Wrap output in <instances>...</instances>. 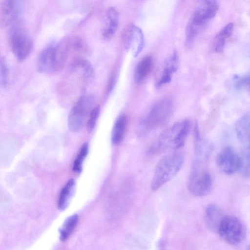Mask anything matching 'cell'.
<instances>
[{
    "label": "cell",
    "mask_w": 250,
    "mask_h": 250,
    "mask_svg": "<svg viewBox=\"0 0 250 250\" xmlns=\"http://www.w3.org/2000/svg\"><path fill=\"white\" fill-rule=\"evenodd\" d=\"M219 9L217 1H202L191 16L186 27V42L190 46L196 37L216 15Z\"/></svg>",
    "instance_id": "6da1fadb"
},
{
    "label": "cell",
    "mask_w": 250,
    "mask_h": 250,
    "mask_svg": "<svg viewBox=\"0 0 250 250\" xmlns=\"http://www.w3.org/2000/svg\"><path fill=\"white\" fill-rule=\"evenodd\" d=\"M183 153L174 151L164 156L156 165L151 181V188L156 191L179 172L184 163Z\"/></svg>",
    "instance_id": "7a4b0ae2"
},
{
    "label": "cell",
    "mask_w": 250,
    "mask_h": 250,
    "mask_svg": "<svg viewBox=\"0 0 250 250\" xmlns=\"http://www.w3.org/2000/svg\"><path fill=\"white\" fill-rule=\"evenodd\" d=\"M191 128V122L184 120L175 123L160 135L158 148L162 150H176L183 147Z\"/></svg>",
    "instance_id": "3957f363"
},
{
    "label": "cell",
    "mask_w": 250,
    "mask_h": 250,
    "mask_svg": "<svg viewBox=\"0 0 250 250\" xmlns=\"http://www.w3.org/2000/svg\"><path fill=\"white\" fill-rule=\"evenodd\" d=\"M173 103L169 98L156 103L141 123L142 133H147L163 126L170 119L173 111Z\"/></svg>",
    "instance_id": "277c9868"
},
{
    "label": "cell",
    "mask_w": 250,
    "mask_h": 250,
    "mask_svg": "<svg viewBox=\"0 0 250 250\" xmlns=\"http://www.w3.org/2000/svg\"><path fill=\"white\" fill-rule=\"evenodd\" d=\"M206 163L195 160L188 180V190L196 196H206L213 188L212 178L206 167Z\"/></svg>",
    "instance_id": "5b68a950"
},
{
    "label": "cell",
    "mask_w": 250,
    "mask_h": 250,
    "mask_svg": "<svg viewBox=\"0 0 250 250\" xmlns=\"http://www.w3.org/2000/svg\"><path fill=\"white\" fill-rule=\"evenodd\" d=\"M10 47L17 59L22 62L30 55L33 47L32 40L23 27L16 24L11 28L9 33Z\"/></svg>",
    "instance_id": "8992f818"
},
{
    "label": "cell",
    "mask_w": 250,
    "mask_h": 250,
    "mask_svg": "<svg viewBox=\"0 0 250 250\" xmlns=\"http://www.w3.org/2000/svg\"><path fill=\"white\" fill-rule=\"evenodd\" d=\"M94 103V97L86 94L81 96L70 110L68 117V126L73 132L82 128L86 116L90 113Z\"/></svg>",
    "instance_id": "52a82bcc"
},
{
    "label": "cell",
    "mask_w": 250,
    "mask_h": 250,
    "mask_svg": "<svg viewBox=\"0 0 250 250\" xmlns=\"http://www.w3.org/2000/svg\"><path fill=\"white\" fill-rule=\"evenodd\" d=\"M217 232L225 242L231 245L240 243L245 234L241 221L232 215H225L220 223Z\"/></svg>",
    "instance_id": "ba28073f"
},
{
    "label": "cell",
    "mask_w": 250,
    "mask_h": 250,
    "mask_svg": "<svg viewBox=\"0 0 250 250\" xmlns=\"http://www.w3.org/2000/svg\"><path fill=\"white\" fill-rule=\"evenodd\" d=\"M64 55L60 46L51 45L40 54L37 68L39 72L49 74L58 69L63 63Z\"/></svg>",
    "instance_id": "9c48e42d"
},
{
    "label": "cell",
    "mask_w": 250,
    "mask_h": 250,
    "mask_svg": "<svg viewBox=\"0 0 250 250\" xmlns=\"http://www.w3.org/2000/svg\"><path fill=\"white\" fill-rule=\"evenodd\" d=\"M216 164L222 172L227 175H231L239 171L240 156L233 148L227 146L217 154Z\"/></svg>",
    "instance_id": "30bf717a"
},
{
    "label": "cell",
    "mask_w": 250,
    "mask_h": 250,
    "mask_svg": "<svg viewBox=\"0 0 250 250\" xmlns=\"http://www.w3.org/2000/svg\"><path fill=\"white\" fill-rule=\"evenodd\" d=\"M123 41L125 48L134 57L138 56L145 45V39L142 30L134 24H130L123 32Z\"/></svg>",
    "instance_id": "8fae6325"
},
{
    "label": "cell",
    "mask_w": 250,
    "mask_h": 250,
    "mask_svg": "<svg viewBox=\"0 0 250 250\" xmlns=\"http://www.w3.org/2000/svg\"><path fill=\"white\" fill-rule=\"evenodd\" d=\"M22 7L21 1H3L0 7V20L2 23L8 25L15 22L21 13Z\"/></svg>",
    "instance_id": "7c38bea8"
},
{
    "label": "cell",
    "mask_w": 250,
    "mask_h": 250,
    "mask_svg": "<svg viewBox=\"0 0 250 250\" xmlns=\"http://www.w3.org/2000/svg\"><path fill=\"white\" fill-rule=\"evenodd\" d=\"M194 136L195 160L207 162L212 151L213 146L209 142L201 138L197 123L195 124Z\"/></svg>",
    "instance_id": "4fadbf2b"
},
{
    "label": "cell",
    "mask_w": 250,
    "mask_h": 250,
    "mask_svg": "<svg viewBox=\"0 0 250 250\" xmlns=\"http://www.w3.org/2000/svg\"><path fill=\"white\" fill-rule=\"evenodd\" d=\"M179 65V55L174 50L166 61L162 75L156 83V87H160L169 83L173 74L177 71Z\"/></svg>",
    "instance_id": "5bb4252c"
},
{
    "label": "cell",
    "mask_w": 250,
    "mask_h": 250,
    "mask_svg": "<svg viewBox=\"0 0 250 250\" xmlns=\"http://www.w3.org/2000/svg\"><path fill=\"white\" fill-rule=\"evenodd\" d=\"M106 22L102 30V36L105 40L111 39L116 32L119 23V15L117 10L114 7L107 9L106 13Z\"/></svg>",
    "instance_id": "9a60e30c"
},
{
    "label": "cell",
    "mask_w": 250,
    "mask_h": 250,
    "mask_svg": "<svg viewBox=\"0 0 250 250\" xmlns=\"http://www.w3.org/2000/svg\"><path fill=\"white\" fill-rule=\"evenodd\" d=\"M250 118L249 113L242 116L235 124L237 138L244 147H250Z\"/></svg>",
    "instance_id": "2e32d148"
},
{
    "label": "cell",
    "mask_w": 250,
    "mask_h": 250,
    "mask_svg": "<svg viewBox=\"0 0 250 250\" xmlns=\"http://www.w3.org/2000/svg\"><path fill=\"white\" fill-rule=\"evenodd\" d=\"M224 216L222 210L215 205H210L206 209L205 222L211 230L217 232L220 223Z\"/></svg>",
    "instance_id": "e0dca14e"
},
{
    "label": "cell",
    "mask_w": 250,
    "mask_h": 250,
    "mask_svg": "<svg viewBox=\"0 0 250 250\" xmlns=\"http://www.w3.org/2000/svg\"><path fill=\"white\" fill-rule=\"evenodd\" d=\"M153 65V59L150 56L144 57L136 65L134 73L136 83L143 82L150 73Z\"/></svg>",
    "instance_id": "ac0fdd59"
},
{
    "label": "cell",
    "mask_w": 250,
    "mask_h": 250,
    "mask_svg": "<svg viewBox=\"0 0 250 250\" xmlns=\"http://www.w3.org/2000/svg\"><path fill=\"white\" fill-rule=\"evenodd\" d=\"M75 188V181L73 179H71L61 191L58 205L59 209L64 210L67 207L74 194Z\"/></svg>",
    "instance_id": "d6986e66"
},
{
    "label": "cell",
    "mask_w": 250,
    "mask_h": 250,
    "mask_svg": "<svg viewBox=\"0 0 250 250\" xmlns=\"http://www.w3.org/2000/svg\"><path fill=\"white\" fill-rule=\"evenodd\" d=\"M127 125V117L125 114L120 115L114 125L112 135V143L116 145H119L124 139Z\"/></svg>",
    "instance_id": "ffe728a7"
},
{
    "label": "cell",
    "mask_w": 250,
    "mask_h": 250,
    "mask_svg": "<svg viewBox=\"0 0 250 250\" xmlns=\"http://www.w3.org/2000/svg\"><path fill=\"white\" fill-rule=\"evenodd\" d=\"M78 216L74 214L65 220L60 230V239L62 241H65L71 235L78 223Z\"/></svg>",
    "instance_id": "44dd1931"
},
{
    "label": "cell",
    "mask_w": 250,
    "mask_h": 250,
    "mask_svg": "<svg viewBox=\"0 0 250 250\" xmlns=\"http://www.w3.org/2000/svg\"><path fill=\"white\" fill-rule=\"evenodd\" d=\"M240 156V167L239 171L246 178L250 177V147H244Z\"/></svg>",
    "instance_id": "7402d4cb"
},
{
    "label": "cell",
    "mask_w": 250,
    "mask_h": 250,
    "mask_svg": "<svg viewBox=\"0 0 250 250\" xmlns=\"http://www.w3.org/2000/svg\"><path fill=\"white\" fill-rule=\"evenodd\" d=\"M88 144L87 143L83 144L74 162L73 170L74 172L78 173L82 172L83 162L88 154Z\"/></svg>",
    "instance_id": "603a6c76"
},
{
    "label": "cell",
    "mask_w": 250,
    "mask_h": 250,
    "mask_svg": "<svg viewBox=\"0 0 250 250\" xmlns=\"http://www.w3.org/2000/svg\"><path fill=\"white\" fill-rule=\"evenodd\" d=\"M233 84L237 90H242L249 86L250 76L249 74L244 76L235 75L232 78Z\"/></svg>",
    "instance_id": "cb8c5ba5"
},
{
    "label": "cell",
    "mask_w": 250,
    "mask_h": 250,
    "mask_svg": "<svg viewBox=\"0 0 250 250\" xmlns=\"http://www.w3.org/2000/svg\"><path fill=\"white\" fill-rule=\"evenodd\" d=\"M100 112V107L99 105L94 106L90 113L87 123L86 127L89 131H92L94 128Z\"/></svg>",
    "instance_id": "d4e9b609"
},
{
    "label": "cell",
    "mask_w": 250,
    "mask_h": 250,
    "mask_svg": "<svg viewBox=\"0 0 250 250\" xmlns=\"http://www.w3.org/2000/svg\"><path fill=\"white\" fill-rule=\"evenodd\" d=\"M8 80V69L4 59L0 61V83L5 86L7 85Z\"/></svg>",
    "instance_id": "484cf974"
},
{
    "label": "cell",
    "mask_w": 250,
    "mask_h": 250,
    "mask_svg": "<svg viewBox=\"0 0 250 250\" xmlns=\"http://www.w3.org/2000/svg\"><path fill=\"white\" fill-rule=\"evenodd\" d=\"M79 63L84 72L85 77L88 79H91L94 75V72L91 63L84 60L79 61Z\"/></svg>",
    "instance_id": "4316f807"
},
{
    "label": "cell",
    "mask_w": 250,
    "mask_h": 250,
    "mask_svg": "<svg viewBox=\"0 0 250 250\" xmlns=\"http://www.w3.org/2000/svg\"><path fill=\"white\" fill-rule=\"evenodd\" d=\"M226 38L219 33L216 36L214 45V50L216 52H222L225 45Z\"/></svg>",
    "instance_id": "83f0119b"
},
{
    "label": "cell",
    "mask_w": 250,
    "mask_h": 250,
    "mask_svg": "<svg viewBox=\"0 0 250 250\" xmlns=\"http://www.w3.org/2000/svg\"><path fill=\"white\" fill-rule=\"evenodd\" d=\"M233 24L232 22H229L226 24L219 33L220 34L228 38L229 37L233 32Z\"/></svg>",
    "instance_id": "f1b7e54d"
}]
</instances>
